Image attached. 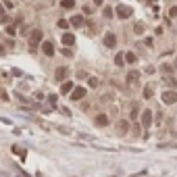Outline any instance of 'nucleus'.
Segmentation results:
<instances>
[{
  "mask_svg": "<svg viewBox=\"0 0 177 177\" xmlns=\"http://www.w3.org/2000/svg\"><path fill=\"white\" fill-rule=\"evenodd\" d=\"M42 38H44L42 29H34V31H31V36H29V46H31V50H36L38 46L42 44Z\"/></svg>",
  "mask_w": 177,
  "mask_h": 177,
  "instance_id": "obj_1",
  "label": "nucleus"
},
{
  "mask_svg": "<svg viewBox=\"0 0 177 177\" xmlns=\"http://www.w3.org/2000/svg\"><path fill=\"white\" fill-rule=\"evenodd\" d=\"M117 17H121V19H129L133 15V8L131 6H127V4H117Z\"/></svg>",
  "mask_w": 177,
  "mask_h": 177,
  "instance_id": "obj_2",
  "label": "nucleus"
},
{
  "mask_svg": "<svg viewBox=\"0 0 177 177\" xmlns=\"http://www.w3.org/2000/svg\"><path fill=\"white\" fill-rule=\"evenodd\" d=\"M163 102H165V104H175L177 102V92L175 90H165V92H163Z\"/></svg>",
  "mask_w": 177,
  "mask_h": 177,
  "instance_id": "obj_3",
  "label": "nucleus"
},
{
  "mask_svg": "<svg viewBox=\"0 0 177 177\" xmlns=\"http://www.w3.org/2000/svg\"><path fill=\"white\" fill-rule=\"evenodd\" d=\"M102 42H104L106 48H115V46H117V36H115L113 31H108V34L104 36V40H102Z\"/></svg>",
  "mask_w": 177,
  "mask_h": 177,
  "instance_id": "obj_4",
  "label": "nucleus"
},
{
  "mask_svg": "<svg viewBox=\"0 0 177 177\" xmlns=\"http://www.w3.org/2000/svg\"><path fill=\"white\" fill-rule=\"evenodd\" d=\"M67 75H69V69H67V67H58V69L54 71V79H56V81H65Z\"/></svg>",
  "mask_w": 177,
  "mask_h": 177,
  "instance_id": "obj_5",
  "label": "nucleus"
},
{
  "mask_svg": "<svg viewBox=\"0 0 177 177\" xmlns=\"http://www.w3.org/2000/svg\"><path fill=\"white\" fill-rule=\"evenodd\" d=\"M140 77H142L140 71H129V73H127V84H129V86H137V84H140Z\"/></svg>",
  "mask_w": 177,
  "mask_h": 177,
  "instance_id": "obj_6",
  "label": "nucleus"
},
{
  "mask_svg": "<svg viewBox=\"0 0 177 177\" xmlns=\"http://www.w3.org/2000/svg\"><path fill=\"white\" fill-rule=\"evenodd\" d=\"M42 52H44L46 56H52V54H54V46H52V42H44V40H42Z\"/></svg>",
  "mask_w": 177,
  "mask_h": 177,
  "instance_id": "obj_7",
  "label": "nucleus"
},
{
  "mask_svg": "<svg viewBox=\"0 0 177 177\" xmlns=\"http://www.w3.org/2000/svg\"><path fill=\"white\" fill-rule=\"evenodd\" d=\"M86 94H88V92H86L84 88H73L71 90V98H73V100H81Z\"/></svg>",
  "mask_w": 177,
  "mask_h": 177,
  "instance_id": "obj_8",
  "label": "nucleus"
},
{
  "mask_svg": "<svg viewBox=\"0 0 177 177\" xmlns=\"http://www.w3.org/2000/svg\"><path fill=\"white\" fill-rule=\"evenodd\" d=\"M150 123H152V111H144V115H142V125H144V127H150Z\"/></svg>",
  "mask_w": 177,
  "mask_h": 177,
  "instance_id": "obj_9",
  "label": "nucleus"
},
{
  "mask_svg": "<svg viewBox=\"0 0 177 177\" xmlns=\"http://www.w3.org/2000/svg\"><path fill=\"white\" fill-rule=\"evenodd\" d=\"M69 23H71L73 27H81V25H84V17H81V15H75V17H71Z\"/></svg>",
  "mask_w": 177,
  "mask_h": 177,
  "instance_id": "obj_10",
  "label": "nucleus"
},
{
  "mask_svg": "<svg viewBox=\"0 0 177 177\" xmlns=\"http://www.w3.org/2000/svg\"><path fill=\"white\" fill-rule=\"evenodd\" d=\"M63 44L65 46H73L75 44V36H73V34H65V36H63Z\"/></svg>",
  "mask_w": 177,
  "mask_h": 177,
  "instance_id": "obj_11",
  "label": "nucleus"
},
{
  "mask_svg": "<svg viewBox=\"0 0 177 177\" xmlns=\"http://www.w3.org/2000/svg\"><path fill=\"white\" fill-rule=\"evenodd\" d=\"M127 129H129V123L127 121H119V135H125Z\"/></svg>",
  "mask_w": 177,
  "mask_h": 177,
  "instance_id": "obj_12",
  "label": "nucleus"
},
{
  "mask_svg": "<svg viewBox=\"0 0 177 177\" xmlns=\"http://www.w3.org/2000/svg\"><path fill=\"white\" fill-rule=\"evenodd\" d=\"M73 88H75V86H73L71 81H63V86H60V92H63V94H69V92H71Z\"/></svg>",
  "mask_w": 177,
  "mask_h": 177,
  "instance_id": "obj_13",
  "label": "nucleus"
},
{
  "mask_svg": "<svg viewBox=\"0 0 177 177\" xmlns=\"http://www.w3.org/2000/svg\"><path fill=\"white\" fill-rule=\"evenodd\" d=\"M125 63H131V65H135V63H137V56H135L133 52H125Z\"/></svg>",
  "mask_w": 177,
  "mask_h": 177,
  "instance_id": "obj_14",
  "label": "nucleus"
},
{
  "mask_svg": "<svg viewBox=\"0 0 177 177\" xmlns=\"http://www.w3.org/2000/svg\"><path fill=\"white\" fill-rule=\"evenodd\" d=\"M96 125H108V117L106 115H98L96 117Z\"/></svg>",
  "mask_w": 177,
  "mask_h": 177,
  "instance_id": "obj_15",
  "label": "nucleus"
},
{
  "mask_svg": "<svg viewBox=\"0 0 177 177\" xmlns=\"http://www.w3.org/2000/svg\"><path fill=\"white\" fill-rule=\"evenodd\" d=\"M123 63H125V54H123V52H119V54L115 56V65H117V67H121Z\"/></svg>",
  "mask_w": 177,
  "mask_h": 177,
  "instance_id": "obj_16",
  "label": "nucleus"
},
{
  "mask_svg": "<svg viewBox=\"0 0 177 177\" xmlns=\"http://www.w3.org/2000/svg\"><path fill=\"white\" fill-rule=\"evenodd\" d=\"M60 6H63V8H73V6H75V0H63Z\"/></svg>",
  "mask_w": 177,
  "mask_h": 177,
  "instance_id": "obj_17",
  "label": "nucleus"
},
{
  "mask_svg": "<svg viewBox=\"0 0 177 177\" xmlns=\"http://www.w3.org/2000/svg\"><path fill=\"white\" fill-rule=\"evenodd\" d=\"M137 115H140V108H137V106H133L131 113H129V119H131V121H135V119H137Z\"/></svg>",
  "mask_w": 177,
  "mask_h": 177,
  "instance_id": "obj_18",
  "label": "nucleus"
},
{
  "mask_svg": "<svg viewBox=\"0 0 177 177\" xmlns=\"http://www.w3.org/2000/svg\"><path fill=\"white\" fill-rule=\"evenodd\" d=\"M102 15H104L106 19H111V17H113V8H111V6H106V8L102 10Z\"/></svg>",
  "mask_w": 177,
  "mask_h": 177,
  "instance_id": "obj_19",
  "label": "nucleus"
},
{
  "mask_svg": "<svg viewBox=\"0 0 177 177\" xmlns=\"http://www.w3.org/2000/svg\"><path fill=\"white\" fill-rule=\"evenodd\" d=\"M88 84H90V88H96V86H98V77H94V75H92V77L88 79Z\"/></svg>",
  "mask_w": 177,
  "mask_h": 177,
  "instance_id": "obj_20",
  "label": "nucleus"
},
{
  "mask_svg": "<svg viewBox=\"0 0 177 177\" xmlns=\"http://www.w3.org/2000/svg\"><path fill=\"white\" fill-rule=\"evenodd\" d=\"M142 96H144V98H150V96H152V88H150V86H146V88H144V94H142Z\"/></svg>",
  "mask_w": 177,
  "mask_h": 177,
  "instance_id": "obj_21",
  "label": "nucleus"
},
{
  "mask_svg": "<svg viewBox=\"0 0 177 177\" xmlns=\"http://www.w3.org/2000/svg\"><path fill=\"white\" fill-rule=\"evenodd\" d=\"M69 25H71V23H69V21H65V19H60V21H58V27H63V29H67Z\"/></svg>",
  "mask_w": 177,
  "mask_h": 177,
  "instance_id": "obj_22",
  "label": "nucleus"
},
{
  "mask_svg": "<svg viewBox=\"0 0 177 177\" xmlns=\"http://www.w3.org/2000/svg\"><path fill=\"white\" fill-rule=\"evenodd\" d=\"M165 81H167V84H169L171 88H175V86H177V81L173 79V77H165Z\"/></svg>",
  "mask_w": 177,
  "mask_h": 177,
  "instance_id": "obj_23",
  "label": "nucleus"
},
{
  "mask_svg": "<svg viewBox=\"0 0 177 177\" xmlns=\"http://www.w3.org/2000/svg\"><path fill=\"white\" fill-rule=\"evenodd\" d=\"M133 31H135V34H142V31H144V27H142V23H137V25L133 27Z\"/></svg>",
  "mask_w": 177,
  "mask_h": 177,
  "instance_id": "obj_24",
  "label": "nucleus"
},
{
  "mask_svg": "<svg viewBox=\"0 0 177 177\" xmlns=\"http://www.w3.org/2000/svg\"><path fill=\"white\" fill-rule=\"evenodd\" d=\"M161 71H163V73H171V67H169V65H163Z\"/></svg>",
  "mask_w": 177,
  "mask_h": 177,
  "instance_id": "obj_25",
  "label": "nucleus"
},
{
  "mask_svg": "<svg viewBox=\"0 0 177 177\" xmlns=\"http://www.w3.org/2000/svg\"><path fill=\"white\" fill-rule=\"evenodd\" d=\"M6 34H8V36H15L17 31H15V27H6Z\"/></svg>",
  "mask_w": 177,
  "mask_h": 177,
  "instance_id": "obj_26",
  "label": "nucleus"
},
{
  "mask_svg": "<svg viewBox=\"0 0 177 177\" xmlns=\"http://www.w3.org/2000/svg\"><path fill=\"white\" fill-rule=\"evenodd\" d=\"M63 54H65V56H71V54H73V52H71V50H69V48H67V46H65V48H63Z\"/></svg>",
  "mask_w": 177,
  "mask_h": 177,
  "instance_id": "obj_27",
  "label": "nucleus"
},
{
  "mask_svg": "<svg viewBox=\"0 0 177 177\" xmlns=\"http://www.w3.org/2000/svg\"><path fill=\"white\" fill-rule=\"evenodd\" d=\"M48 100H50V104H54V102H56V94H50Z\"/></svg>",
  "mask_w": 177,
  "mask_h": 177,
  "instance_id": "obj_28",
  "label": "nucleus"
},
{
  "mask_svg": "<svg viewBox=\"0 0 177 177\" xmlns=\"http://www.w3.org/2000/svg\"><path fill=\"white\" fill-rule=\"evenodd\" d=\"M169 15H171V17H177V6H173V8L169 10Z\"/></svg>",
  "mask_w": 177,
  "mask_h": 177,
  "instance_id": "obj_29",
  "label": "nucleus"
},
{
  "mask_svg": "<svg viewBox=\"0 0 177 177\" xmlns=\"http://www.w3.org/2000/svg\"><path fill=\"white\" fill-rule=\"evenodd\" d=\"M144 44H146V46H152L154 42H152V38H146V40H144Z\"/></svg>",
  "mask_w": 177,
  "mask_h": 177,
  "instance_id": "obj_30",
  "label": "nucleus"
},
{
  "mask_svg": "<svg viewBox=\"0 0 177 177\" xmlns=\"http://www.w3.org/2000/svg\"><path fill=\"white\" fill-rule=\"evenodd\" d=\"M4 15H6V13H4V8L0 6V17H4Z\"/></svg>",
  "mask_w": 177,
  "mask_h": 177,
  "instance_id": "obj_31",
  "label": "nucleus"
},
{
  "mask_svg": "<svg viewBox=\"0 0 177 177\" xmlns=\"http://www.w3.org/2000/svg\"><path fill=\"white\" fill-rule=\"evenodd\" d=\"M0 54H4V46L0 44Z\"/></svg>",
  "mask_w": 177,
  "mask_h": 177,
  "instance_id": "obj_32",
  "label": "nucleus"
},
{
  "mask_svg": "<svg viewBox=\"0 0 177 177\" xmlns=\"http://www.w3.org/2000/svg\"><path fill=\"white\" fill-rule=\"evenodd\" d=\"M94 2H96V4H102V2H104V0H94Z\"/></svg>",
  "mask_w": 177,
  "mask_h": 177,
  "instance_id": "obj_33",
  "label": "nucleus"
}]
</instances>
